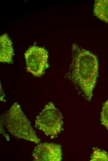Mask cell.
Returning a JSON list of instances; mask_svg holds the SVG:
<instances>
[{
  "label": "cell",
  "mask_w": 108,
  "mask_h": 161,
  "mask_svg": "<svg viewBox=\"0 0 108 161\" xmlns=\"http://www.w3.org/2000/svg\"><path fill=\"white\" fill-rule=\"evenodd\" d=\"M101 121L108 130V100L104 104L101 113Z\"/></svg>",
  "instance_id": "9c48e42d"
},
{
  "label": "cell",
  "mask_w": 108,
  "mask_h": 161,
  "mask_svg": "<svg viewBox=\"0 0 108 161\" xmlns=\"http://www.w3.org/2000/svg\"><path fill=\"white\" fill-rule=\"evenodd\" d=\"M48 57V52L44 48L30 46L25 53L27 70L34 76H41L49 67Z\"/></svg>",
  "instance_id": "277c9868"
},
{
  "label": "cell",
  "mask_w": 108,
  "mask_h": 161,
  "mask_svg": "<svg viewBox=\"0 0 108 161\" xmlns=\"http://www.w3.org/2000/svg\"><path fill=\"white\" fill-rule=\"evenodd\" d=\"M2 123L8 132L16 138L34 142L40 143L30 122L23 112L20 105L14 102L9 109L1 116Z\"/></svg>",
  "instance_id": "7a4b0ae2"
},
{
  "label": "cell",
  "mask_w": 108,
  "mask_h": 161,
  "mask_svg": "<svg viewBox=\"0 0 108 161\" xmlns=\"http://www.w3.org/2000/svg\"><path fill=\"white\" fill-rule=\"evenodd\" d=\"M72 61L65 77L88 101H90L98 75L97 57L90 51L74 44Z\"/></svg>",
  "instance_id": "6da1fadb"
},
{
  "label": "cell",
  "mask_w": 108,
  "mask_h": 161,
  "mask_svg": "<svg viewBox=\"0 0 108 161\" xmlns=\"http://www.w3.org/2000/svg\"><path fill=\"white\" fill-rule=\"evenodd\" d=\"M63 116L53 103L49 102L35 120V127L51 138L56 137L63 130Z\"/></svg>",
  "instance_id": "3957f363"
},
{
  "label": "cell",
  "mask_w": 108,
  "mask_h": 161,
  "mask_svg": "<svg viewBox=\"0 0 108 161\" xmlns=\"http://www.w3.org/2000/svg\"><path fill=\"white\" fill-rule=\"evenodd\" d=\"M90 161H108V153L97 148H93V151Z\"/></svg>",
  "instance_id": "ba28073f"
},
{
  "label": "cell",
  "mask_w": 108,
  "mask_h": 161,
  "mask_svg": "<svg viewBox=\"0 0 108 161\" xmlns=\"http://www.w3.org/2000/svg\"><path fill=\"white\" fill-rule=\"evenodd\" d=\"M34 161H60L62 151L59 144L51 143H40L34 147L32 152Z\"/></svg>",
  "instance_id": "5b68a950"
},
{
  "label": "cell",
  "mask_w": 108,
  "mask_h": 161,
  "mask_svg": "<svg viewBox=\"0 0 108 161\" xmlns=\"http://www.w3.org/2000/svg\"><path fill=\"white\" fill-rule=\"evenodd\" d=\"M93 12L97 17L108 23V0H95Z\"/></svg>",
  "instance_id": "52a82bcc"
},
{
  "label": "cell",
  "mask_w": 108,
  "mask_h": 161,
  "mask_svg": "<svg viewBox=\"0 0 108 161\" xmlns=\"http://www.w3.org/2000/svg\"><path fill=\"white\" fill-rule=\"evenodd\" d=\"M12 44V41L7 33L0 36V62L7 63H12L14 50Z\"/></svg>",
  "instance_id": "8992f818"
}]
</instances>
